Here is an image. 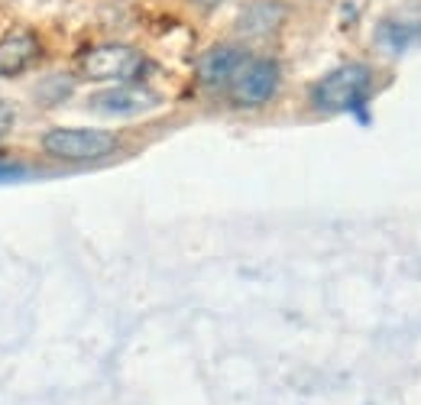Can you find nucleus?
Wrapping results in <instances>:
<instances>
[{"mask_svg":"<svg viewBox=\"0 0 421 405\" xmlns=\"http://www.w3.org/2000/svg\"><path fill=\"white\" fill-rule=\"evenodd\" d=\"M373 91V72L363 62H347L337 65L328 75H321L311 84V108L321 114H347L369 101Z\"/></svg>","mask_w":421,"mask_h":405,"instance_id":"nucleus-1","label":"nucleus"},{"mask_svg":"<svg viewBox=\"0 0 421 405\" xmlns=\"http://www.w3.org/2000/svg\"><path fill=\"white\" fill-rule=\"evenodd\" d=\"M16 176H23V169L20 166H4V162H0V178H16Z\"/></svg>","mask_w":421,"mask_h":405,"instance_id":"nucleus-11","label":"nucleus"},{"mask_svg":"<svg viewBox=\"0 0 421 405\" xmlns=\"http://www.w3.org/2000/svg\"><path fill=\"white\" fill-rule=\"evenodd\" d=\"M246 59L250 55L240 46H227V42L211 46L198 59V81L204 84L207 91H227L230 84H233V78H237V72L243 69Z\"/></svg>","mask_w":421,"mask_h":405,"instance_id":"nucleus-5","label":"nucleus"},{"mask_svg":"<svg viewBox=\"0 0 421 405\" xmlns=\"http://www.w3.org/2000/svg\"><path fill=\"white\" fill-rule=\"evenodd\" d=\"M42 149L59 162H98L117 149V137L94 127H52L42 133Z\"/></svg>","mask_w":421,"mask_h":405,"instance_id":"nucleus-2","label":"nucleus"},{"mask_svg":"<svg viewBox=\"0 0 421 405\" xmlns=\"http://www.w3.org/2000/svg\"><path fill=\"white\" fill-rule=\"evenodd\" d=\"M156 104H159V98L153 91H146V88H137L133 81L108 88V91H98L91 98V108L108 117H137L143 110H153Z\"/></svg>","mask_w":421,"mask_h":405,"instance_id":"nucleus-6","label":"nucleus"},{"mask_svg":"<svg viewBox=\"0 0 421 405\" xmlns=\"http://www.w3.org/2000/svg\"><path fill=\"white\" fill-rule=\"evenodd\" d=\"M279 81H282V69H279L276 59L250 55L243 62V69L237 72L233 84L227 88V94L237 108H263V104H269L276 98Z\"/></svg>","mask_w":421,"mask_h":405,"instance_id":"nucleus-4","label":"nucleus"},{"mask_svg":"<svg viewBox=\"0 0 421 405\" xmlns=\"http://www.w3.org/2000/svg\"><path fill=\"white\" fill-rule=\"evenodd\" d=\"M192 4H195L198 10H204V13H211V10H217V7H221L224 0H192Z\"/></svg>","mask_w":421,"mask_h":405,"instance_id":"nucleus-10","label":"nucleus"},{"mask_svg":"<svg viewBox=\"0 0 421 405\" xmlns=\"http://www.w3.org/2000/svg\"><path fill=\"white\" fill-rule=\"evenodd\" d=\"M39 59V39L26 30H16L0 39V78H16Z\"/></svg>","mask_w":421,"mask_h":405,"instance_id":"nucleus-8","label":"nucleus"},{"mask_svg":"<svg viewBox=\"0 0 421 405\" xmlns=\"http://www.w3.org/2000/svg\"><path fill=\"white\" fill-rule=\"evenodd\" d=\"M285 16H289V7L282 0H250L237 16V33L243 39H269L279 33Z\"/></svg>","mask_w":421,"mask_h":405,"instance_id":"nucleus-7","label":"nucleus"},{"mask_svg":"<svg viewBox=\"0 0 421 405\" xmlns=\"http://www.w3.org/2000/svg\"><path fill=\"white\" fill-rule=\"evenodd\" d=\"M376 36H379V42H383L389 52L398 55V52H405V49H412L421 39V26L408 23V20H386Z\"/></svg>","mask_w":421,"mask_h":405,"instance_id":"nucleus-9","label":"nucleus"},{"mask_svg":"<svg viewBox=\"0 0 421 405\" xmlns=\"http://www.w3.org/2000/svg\"><path fill=\"white\" fill-rule=\"evenodd\" d=\"M146 69L143 52H137L133 46L123 42H100V46L88 49L81 55V75L88 81H117L130 84L133 78H139Z\"/></svg>","mask_w":421,"mask_h":405,"instance_id":"nucleus-3","label":"nucleus"}]
</instances>
